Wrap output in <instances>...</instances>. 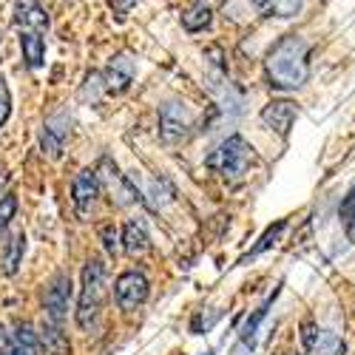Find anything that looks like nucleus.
<instances>
[{"instance_id":"f257e3e1","label":"nucleus","mask_w":355,"mask_h":355,"mask_svg":"<svg viewBox=\"0 0 355 355\" xmlns=\"http://www.w3.org/2000/svg\"><path fill=\"white\" fill-rule=\"evenodd\" d=\"M264 71H268V80L273 88H282V92L302 88L310 77V43L299 35L282 37L268 51Z\"/></svg>"},{"instance_id":"f03ea898","label":"nucleus","mask_w":355,"mask_h":355,"mask_svg":"<svg viewBox=\"0 0 355 355\" xmlns=\"http://www.w3.org/2000/svg\"><path fill=\"white\" fill-rule=\"evenodd\" d=\"M105 304V264L100 259H88L83 268V287L77 302V324L80 330H92L100 321Z\"/></svg>"},{"instance_id":"7ed1b4c3","label":"nucleus","mask_w":355,"mask_h":355,"mask_svg":"<svg viewBox=\"0 0 355 355\" xmlns=\"http://www.w3.org/2000/svg\"><path fill=\"white\" fill-rule=\"evenodd\" d=\"M250 162H253V148L239 134L227 137L216 148V151L208 157V168L216 171V173H222V176H227V180H239V176H245L248 168H250Z\"/></svg>"},{"instance_id":"20e7f679","label":"nucleus","mask_w":355,"mask_h":355,"mask_svg":"<svg viewBox=\"0 0 355 355\" xmlns=\"http://www.w3.org/2000/svg\"><path fill=\"white\" fill-rule=\"evenodd\" d=\"M97 180L111 191V199L116 202V205H131V202H137V199H142L139 193H137V188L125 180V176L116 171V165L105 157V159H100V168H97Z\"/></svg>"},{"instance_id":"39448f33","label":"nucleus","mask_w":355,"mask_h":355,"mask_svg":"<svg viewBox=\"0 0 355 355\" xmlns=\"http://www.w3.org/2000/svg\"><path fill=\"white\" fill-rule=\"evenodd\" d=\"M114 295H116V304H120L123 310H137L148 299V279L137 270H128V273H123L120 279H116Z\"/></svg>"},{"instance_id":"423d86ee","label":"nucleus","mask_w":355,"mask_h":355,"mask_svg":"<svg viewBox=\"0 0 355 355\" xmlns=\"http://www.w3.org/2000/svg\"><path fill=\"white\" fill-rule=\"evenodd\" d=\"M191 128V114L182 103H165L159 111V137L165 142H176L182 139Z\"/></svg>"},{"instance_id":"0eeeda50","label":"nucleus","mask_w":355,"mask_h":355,"mask_svg":"<svg viewBox=\"0 0 355 355\" xmlns=\"http://www.w3.org/2000/svg\"><path fill=\"white\" fill-rule=\"evenodd\" d=\"M134 74H137V63L131 60V54H114L111 63L105 66L103 71V80H105V92L111 94H123L125 88L134 83Z\"/></svg>"},{"instance_id":"6e6552de","label":"nucleus","mask_w":355,"mask_h":355,"mask_svg":"<svg viewBox=\"0 0 355 355\" xmlns=\"http://www.w3.org/2000/svg\"><path fill=\"white\" fill-rule=\"evenodd\" d=\"M100 196V180H97V171H80L77 180L71 185V199H74V208L80 216H88L94 208V202Z\"/></svg>"},{"instance_id":"1a4fd4ad","label":"nucleus","mask_w":355,"mask_h":355,"mask_svg":"<svg viewBox=\"0 0 355 355\" xmlns=\"http://www.w3.org/2000/svg\"><path fill=\"white\" fill-rule=\"evenodd\" d=\"M69 295H71V282L69 276H57L46 293V321L63 327V318L69 310Z\"/></svg>"},{"instance_id":"9d476101","label":"nucleus","mask_w":355,"mask_h":355,"mask_svg":"<svg viewBox=\"0 0 355 355\" xmlns=\"http://www.w3.org/2000/svg\"><path fill=\"white\" fill-rule=\"evenodd\" d=\"M295 114H299L295 103H290V100H273V103H268V105L261 108V123L268 125V128H273L276 134L287 137V131H290V125L295 120Z\"/></svg>"},{"instance_id":"9b49d317","label":"nucleus","mask_w":355,"mask_h":355,"mask_svg":"<svg viewBox=\"0 0 355 355\" xmlns=\"http://www.w3.org/2000/svg\"><path fill=\"white\" fill-rule=\"evenodd\" d=\"M15 23L23 28V32L43 35L49 28V15L37 0H15Z\"/></svg>"},{"instance_id":"f8f14e48","label":"nucleus","mask_w":355,"mask_h":355,"mask_svg":"<svg viewBox=\"0 0 355 355\" xmlns=\"http://www.w3.org/2000/svg\"><path fill=\"white\" fill-rule=\"evenodd\" d=\"M66 137H69V120H66V114H54L51 120L43 125V134H40L43 154H49V157H60Z\"/></svg>"},{"instance_id":"ddd939ff","label":"nucleus","mask_w":355,"mask_h":355,"mask_svg":"<svg viewBox=\"0 0 355 355\" xmlns=\"http://www.w3.org/2000/svg\"><path fill=\"white\" fill-rule=\"evenodd\" d=\"M20 49H23V60L28 69H40L46 60V43L37 32H23L20 37Z\"/></svg>"},{"instance_id":"4468645a","label":"nucleus","mask_w":355,"mask_h":355,"mask_svg":"<svg viewBox=\"0 0 355 355\" xmlns=\"http://www.w3.org/2000/svg\"><path fill=\"white\" fill-rule=\"evenodd\" d=\"M40 347L49 352V355H69V338L63 333V327L46 321L43 324V333H40Z\"/></svg>"},{"instance_id":"2eb2a0df","label":"nucleus","mask_w":355,"mask_h":355,"mask_svg":"<svg viewBox=\"0 0 355 355\" xmlns=\"http://www.w3.org/2000/svg\"><path fill=\"white\" fill-rule=\"evenodd\" d=\"M23 250H26V236L23 233H12V239L6 242V250H3V261H0V270L6 276H15L20 261H23Z\"/></svg>"},{"instance_id":"dca6fc26","label":"nucleus","mask_w":355,"mask_h":355,"mask_svg":"<svg viewBox=\"0 0 355 355\" xmlns=\"http://www.w3.org/2000/svg\"><path fill=\"white\" fill-rule=\"evenodd\" d=\"M148 248H151V242H148V233L139 222H128L125 230H123V250L128 256H142Z\"/></svg>"},{"instance_id":"f3484780","label":"nucleus","mask_w":355,"mask_h":355,"mask_svg":"<svg viewBox=\"0 0 355 355\" xmlns=\"http://www.w3.org/2000/svg\"><path fill=\"white\" fill-rule=\"evenodd\" d=\"M253 6L268 17H293L302 12V0H253Z\"/></svg>"},{"instance_id":"a211bd4d","label":"nucleus","mask_w":355,"mask_h":355,"mask_svg":"<svg viewBox=\"0 0 355 355\" xmlns=\"http://www.w3.org/2000/svg\"><path fill=\"white\" fill-rule=\"evenodd\" d=\"M182 26L188 32H202V28L211 26V6H205L202 0L191 3L185 12H182Z\"/></svg>"},{"instance_id":"6ab92c4d","label":"nucleus","mask_w":355,"mask_h":355,"mask_svg":"<svg viewBox=\"0 0 355 355\" xmlns=\"http://www.w3.org/2000/svg\"><path fill=\"white\" fill-rule=\"evenodd\" d=\"M338 216H341V225L347 227V236H349V239H355V185L344 196L341 208H338Z\"/></svg>"},{"instance_id":"aec40b11","label":"nucleus","mask_w":355,"mask_h":355,"mask_svg":"<svg viewBox=\"0 0 355 355\" xmlns=\"http://www.w3.org/2000/svg\"><path fill=\"white\" fill-rule=\"evenodd\" d=\"M284 227H287V222H276V225H270L268 230H264V236L259 239V245L245 256V259H250V256H259V253H264V250H270L276 242H279V236L284 233Z\"/></svg>"},{"instance_id":"412c9836","label":"nucleus","mask_w":355,"mask_h":355,"mask_svg":"<svg viewBox=\"0 0 355 355\" xmlns=\"http://www.w3.org/2000/svg\"><path fill=\"white\" fill-rule=\"evenodd\" d=\"M273 299H276V293H273L270 299H268V302H264V304H261V307L253 313V318H248V321H245V327H242V341H245V344H253L256 330H259V324H261V318H264V315H268V307L273 304Z\"/></svg>"},{"instance_id":"4be33fe9","label":"nucleus","mask_w":355,"mask_h":355,"mask_svg":"<svg viewBox=\"0 0 355 355\" xmlns=\"http://www.w3.org/2000/svg\"><path fill=\"white\" fill-rule=\"evenodd\" d=\"M313 352H318V355H344L347 347H344V341H341L336 333H321Z\"/></svg>"},{"instance_id":"5701e85b","label":"nucleus","mask_w":355,"mask_h":355,"mask_svg":"<svg viewBox=\"0 0 355 355\" xmlns=\"http://www.w3.org/2000/svg\"><path fill=\"white\" fill-rule=\"evenodd\" d=\"M0 355H32V352L23 349L15 336H9L3 327H0Z\"/></svg>"},{"instance_id":"b1692460","label":"nucleus","mask_w":355,"mask_h":355,"mask_svg":"<svg viewBox=\"0 0 355 355\" xmlns=\"http://www.w3.org/2000/svg\"><path fill=\"white\" fill-rule=\"evenodd\" d=\"M15 211H17V199L15 196H3L0 199V233L9 227V222L15 219Z\"/></svg>"},{"instance_id":"393cba45","label":"nucleus","mask_w":355,"mask_h":355,"mask_svg":"<svg viewBox=\"0 0 355 355\" xmlns=\"http://www.w3.org/2000/svg\"><path fill=\"white\" fill-rule=\"evenodd\" d=\"M318 336H321L318 324H315L313 318H307V321L302 324V344H304V349H307V352H313V349H315V341H318Z\"/></svg>"},{"instance_id":"a878e982","label":"nucleus","mask_w":355,"mask_h":355,"mask_svg":"<svg viewBox=\"0 0 355 355\" xmlns=\"http://www.w3.org/2000/svg\"><path fill=\"white\" fill-rule=\"evenodd\" d=\"M9 111H12V94H9V85L6 80L0 77V125L9 120Z\"/></svg>"},{"instance_id":"bb28decb","label":"nucleus","mask_w":355,"mask_h":355,"mask_svg":"<svg viewBox=\"0 0 355 355\" xmlns=\"http://www.w3.org/2000/svg\"><path fill=\"white\" fill-rule=\"evenodd\" d=\"M100 236H103V245H105L108 253L120 250V236H116V227H114V225H105V227L100 230Z\"/></svg>"},{"instance_id":"cd10ccee","label":"nucleus","mask_w":355,"mask_h":355,"mask_svg":"<svg viewBox=\"0 0 355 355\" xmlns=\"http://www.w3.org/2000/svg\"><path fill=\"white\" fill-rule=\"evenodd\" d=\"M108 3H111V9H114L116 15H128L137 0H108Z\"/></svg>"}]
</instances>
